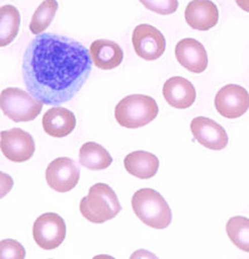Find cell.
I'll return each mask as SVG.
<instances>
[{
	"label": "cell",
	"mask_w": 249,
	"mask_h": 259,
	"mask_svg": "<svg viewBox=\"0 0 249 259\" xmlns=\"http://www.w3.org/2000/svg\"><path fill=\"white\" fill-rule=\"evenodd\" d=\"M2 151L8 160L23 162L30 159L35 153V141L30 134L20 128L4 131L0 134Z\"/></svg>",
	"instance_id": "obj_10"
},
{
	"label": "cell",
	"mask_w": 249,
	"mask_h": 259,
	"mask_svg": "<svg viewBox=\"0 0 249 259\" xmlns=\"http://www.w3.org/2000/svg\"><path fill=\"white\" fill-rule=\"evenodd\" d=\"M163 96L169 105L185 110L194 104L196 99V91L193 83L185 77L174 76L164 83Z\"/></svg>",
	"instance_id": "obj_14"
},
{
	"label": "cell",
	"mask_w": 249,
	"mask_h": 259,
	"mask_svg": "<svg viewBox=\"0 0 249 259\" xmlns=\"http://www.w3.org/2000/svg\"><path fill=\"white\" fill-rule=\"evenodd\" d=\"M147 10L160 15H170L179 7L178 0H140Z\"/></svg>",
	"instance_id": "obj_22"
},
{
	"label": "cell",
	"mask_w": 249,
	"mask_h": 259,
	"mask_svg": "<svg viewBox=\"0 0 249 259\" xmlns=\"http://www.w3.org/2000/svg\"><path fill=\"white\" fill-rule=\"evenodd\" d=\"M185 19L195 30L206 31L218 23L219 12L211 0H192L186 7Z\"/></svg>",
	"instance_id": "obj_12"
},
{
	"label": "cell",
	"mask_w": 249,
	"mask_h": 259,
	"mask_svg": "<svg viewBox=\"0 0 249 259\" xmlns=\"http://www.w3.org/2000/svg\"><path fill=\"white\" fill-rule=\"evenodd\" d=\"M132 43L135 53L148 61L159 59L166 49L164 35L150 24H139L133 31Z\"/></svg>",
	"instance_id": "obj_7"
},
{
	"label": "cell",
	"mask_w": 249,
	"mask_h": 259,
	"mask_svg": "<svg viewBox=\"0 0 249 259\" xmlns=\"http://www.w3.org/2000/svg\"><path fill=\"white\" fill-rule=\"evenodd\" d=\"M42 123L48 135L56 139H62L75 129L76 118L68 108L56 106L47 111Z\"/></svg>",
	"instance_id": "obj_15"
},
{
	"label": "cell",
	"mask_w": 249,
	"mask_h": 259,
	"mask_svg": "<svg viewBox=\"0 0 249 259\" xmlns=\"http://www.w3.org/2000/svg\"><path fill=\"white\" fill-rule=\"evenodd\" d=\"M58 10L57 0H44L40 5L37 7L34 15L30 21V31L34 35H40L47 28L50 27L55 19Z\"/></svg>",
	"instance_id": "obj_20"
},
{
	"label": "cell",
	"mask_w": 249,
	"mask_h": 259,
	"mask_svg": "<svg viewBox=\"0 0 249 259\" xmlns=\"http://www.w3.org/2000/svg\"><path fill=\"white\" fill-rule=\"evenodd\" d=\"M0 106L4 114L14 122L35 120L43 110V103L19 88H7L0 95Z\"/></svg>",
	"instance_id": "obj_5"
},
{
	"label": "cell",
	"mask_w": 249,
	"mask_h": 259,
	"mask_svg": "<svg viewBox=\"0 0 249 259\" xmlns=\"http://www.w3.org/2000/svg\"><path fill=\"white\" fill-rule=\"evenodd\" d=\"M194 139L204 148L221 151L228 143V136L221 124L205 116H197L190 122Z\"/></svg>",
	"instance_id": "obj_11"
},
{
	"label": "cell",
	"mask_w": 249,
	"mask_h": 259,
	"mask_svg": "<svg viewBox=\"0 0 249 259\" xmlns=\"http://www.w3.org/2000/svg\"><path fill=\"white\" fill-rule=\"evenodd\" d=\"M132 207L136 217L147 226L164 229L172 221V212L163 196L155 189L143 188L132 197Z\"/></svg>",
	"instance_id": "obj_2"
},
{
	"label": "cell",
	"mask_w": 249,
	"mask_h": 259,
	"mask_svg": "<svg viewBox=\"0 0 249 259\" xmlns=\"http://www.w3.org/2000/svg\"><path fill=\"white\" fill-rule=\"evenodd\" d=\"M90 57L97 68L111 70L121 65L123 51L113 40L97 39L90 45Z\"/></svg>",
	"instance_id": "obj_16"
},
{
	"label": "cell",
	"mask_w": 249,
	"mask_h": 259,
	"mask_svg": "<svg viewBox=\"0 0 249 259\" xmlns=\"http://www.w3.org/2000/svg\"><path fill=\"white\" fill-rule=\"evenodd\" d=\"M124 168L133 177L147 180L157 174L159 167V160L155 154L147 151H134L127 154L123 160Z\"/></svg>",
	"instance_id": "obj_17"
},
{
	"label": "cell",
	"mask_w": 249,
	"mask_h": 259,
	"mask_svg": "<svg viewBox=\"0 0 249 259\" xmlns=\"http://www.w3.org/2000/svg\"><path fill=\"white\" fill-rule=\"evenodd\" d=\"M80 211L83 218L93 224H103L115 218L121 211L113 189L105 183H96L88 195L81 199Z\"/></svg>",
	"instance_id": "obj_3"
},
{
	"label": "cell",
	"mask_w": 249,
	"mask_h": 259,
	"mask_svg": "<svg viewBox=\"0 0 249 259\" xmlns=\"http://www.w3.org/2000/svg\"><path fill=\"white\" fill-rule=\"evenodd\" d=\"M158 105L145 95H131L120 100L114 110L117 122L124 128L136 129L147 126L157 118Z\"/></svg>",
	"instance_id": "obj_4"
},
{
	"label": "cell",
	"mask_w": 249,
	"mask_h": 259,
	"mask_svg": "<svg viewBox=\"0 0 249 259\" xmlns=\"http://www.w3.org/2000/svg\"><path fill=\"white\" fill-rule=\"evenodd\" d=\"M235 3L242 11L249 13V0H235Z\"/></svg>",
	"instance_id": "obj_24"
},
{
	"label": "cell",
	"mask_w": 249,
	"mask_h": 259,
	"mask_svg": "<svg viewBox=\"0 0 249 259\" xmlns=\"http://www.w3.org/2000/svg\"><path fill=\"white\" fill-rule=\"evenodd\" d=\"M215 107L226 119H238L249 108V93L243 87L227 84L215 97Z\"/></svg>",
	"instance_id": "obj_9"
},
{
	"label": "cell",
	"mask_w": 249,
	"mask_h": 259,
	"mask_svg": "<svg viewBox=\"0 0 249 259\" xmlns=\"http://www.w3.org/2000/svg\"><path fill=\"white\" fill-rule=\"evenodd\" d=\"M226 232L235 246L249 252V219L246 217H233L227 221Z\"/></svg>",
	"instance_id": "obj_21"
},
{
	"label": "cell",
	"mask_w": 249,
	"mask_h": 259,
	"mask_svg": "<svg viewBox=\"0 0 249 259\" xmlns=\"http://www.w3.org/2000/svg\"><path fill=\"white\" fill-rule=\"evenodd\" d=\"M26 257V251L22 244L14 240H3L0 242V258H19Z\"/></svg>",
	"instance_id": "obj_23"
},
{
	"label": "cell",
	"mask_w": 249,
	"mask_h": 259,
	"mask_svg": "<svg viewBox=\"0 0 249 259\" xmlns=\"http://www.w3.org/2000/svg\"><path fill=\"white\" fill-rule=\"evenodd\" d=\"M45 179L49 187L57 193H68L78 183L80 167L70 158H57L48 166Z\"/></svg>",
	"instance_id": "obj_8"
},
{
	"label": "cell",
	"mask_w": 249,
	"mask_h": 259,
	"mask_svg": "<svg viewBox=\"0 0 249 259\" xmlns=\"http://www.w3.org/2000/svg\"><path fill=\"white\" fill-rule=\"evenodd\" d=\"M78 161L88 169L102 170L109 168L113 159L109 151L101 144L87 142L81 146L78 152Z\"/></svg>",
	"instance_id": "obj_18"
},
{
	"label": "cell",
	"mask_w": 249,
	"mask_h": 259,
	"mask_svg": "<svg viewBox=\"0 0 249 259\" xmlns=\"http://www.w3.org/2000/svg\"><path fill=\"white\" fill-rule=\"evenodd\" d=\"M179 64L194 74H201L208 67V54L200 41L194 38L181 39L176 47Z\"/></svg>",
	"instance_id": "obj_13"
},
{
	"label": "cell",
	"mask_w": 249,
	"mask_h": 259,
	"mask_svg": "<svg viewBox=\"0 0 249 259\" xmlns=\"http://www.w3.org/2000/svg\"><path fill=\"white\" fill-rule=\"evenodd\" d=\"M32 236L40 249H57L66 237V224L57 213H44L34 223Z\"/></svg>",
	"instance_id": "obj_6"
},
{
	"label": "cell",
	"mask_w": 249,
	"mask_h": 259,
	"mask_svg": "<svg viewBox=\"0 0 249 259\" xmlns=\"http://www.w3.org/2000/svg\"><path fill=\"white\" fill-rule=\"evenodd\" d=\"M21 23L19 10L14 6L5 5L0 8V47H7L18 36Z\"/></svg>",
	"instance_id": "obj_19"
},
{
	"label": "cell",
	"mask_w": 249,
	"mask_h": 259,
	"mask_svg": "<svg viewBox=\"0 0 249 259\" xmlns=\"http://www.w3.org/2000/svg\"><path fill=\"white\" fill-rule=\"evenodd\" d=\"M91 67L90 52L80 41L47 32L29 43L21 70L28 93L45 105L57 106L82 89Z\"/></svg>",
	"instance_id": "obj_1"
}]
</instances>
